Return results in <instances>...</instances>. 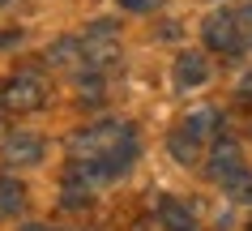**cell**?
Returning a JSON list of instances; mask_svg holds the SVG:
<instances>
[{"label":"cell","instance_id":"obj_1","mask_svg":"<svg viewBox=\"0 0 252 231\" xmlns=\"http://www.w3.org/2000/svg\"><path fill=\"white\" fill-rule=\"evenodd\" d=\"M201 34H205V43H210L214 52H226V56L239 52V47L252 39L244 9H239V13H231V9H222V13H210V17H205V26H201Z\"/></svg>","mask_w":252,"mask_h":231},{"label":"cell","instance_id":"obj_2","mask_svg":"<svg viewBox=\"0 0 252 231\" xmlns=\"http://www.w3.org/2000/svg\"><path fill=\"white\" fill-rule=\"evenodd\" d=\"M0 103H4V111H39L43 103H47V82H43L39 73L22 68V73H13V77L4 82Z\"/></svg>","mask_w":252,"mask_h":231},{"label":"cell","instance_id":"obj_3","mask_svg":"<svg viewBox=\"0 0 252 231\" xmlns=\"http://www.w3.org/2000/svg\"><path fill=\"white\" fill-rule=\"evenodd\" d=\"M81 56H86V65H94V68L111 65V60L120 56L116 26H111V22H94V26L81 34Z\"/></svg>","mask_w":252,"mask_h":231},{"label":"cell","instance_id":"obj_4","mask_svg":"<svg viewBox=\"0 0 252 231\" xmlns=\"http://www.w3.org/2000/svg\"><path fill=\"white\" fill-rule=\"evenodd\" d=\"M210 82V60L201 52H184L180 60H175V86L180 90H197V86Z\"/></svg>","mask_w":252,"mask_h":231},{"label":"cell","instance_id":"obj_5","mask_svg":"<svg viewBox=\"0 0 252 231\" xmlns=\"http://www.w3.org/2000/svg\"><path fill=\"white\" fill-rule=\"evenodd\" d=\"M4 159H9L13 167L39 163V159H43V141L34 133H9V137H4Z\"/></svg>","mask_w":252,"mask_h":231},{"label":"cell","instance_id":"obj_6","mask_svg":"<svg viewBox=\"0 0 252 231\" xmlns=\"http://www.w3.org/2000/svg\"><path fill=\"white\" fill-rule=\"evenodd\" d=\"M47 60L60 65V68H81V65H86V56H81V39H60V43H52V47H47Z\"/></svg>","mask_w":252,"mask_h":231},{"label":"cell","instance_id":"obj_7","mask_svg":"<svg viewBox=\"0 0 252 231\" xmlns=\"http://www.w3.org/2000/svg\"><path fill=\"white\" fill-rule=\"evenodd\" d=\"M158 214H162V223H167L171 231H192V227H197L192 210H188V205H180V201H162Z\"/></svg>","mask_w":252,"mask_h":231},{"label":"cell","instance_id":"obj_8","mask_svg":"<svg viewBox=\"0 0 252 231\" xmlns=\"http://www.w3.org/2000/svg\"><path fill=\"white\" fill-rule=\"evenodd\" d=\"M214 124H218V111H214V107H197V111H188L184 133L201 141V137H210V133H214Z\"/></svg>","mask_w":252,"mask_h":231},{"label":"cell","instance_id":"obj_9","mask_svg":"<svg viewBox=\"0 0 252 231\" xmlns=\"http://www.w3.org/2000/svg\"><path fill=\"white\" fill-rule=\"evenodd\" d=\"M22 201H26V197H22V184L4 176V180H0V214H17Z\"/></svg>","mask_w":252,"mask_h":231},{"label":"cell","instance_id":"obj_10","mask_svg":"<svg viewBox=\"0 0 252 231\" xmlns=\"http://www.w3.org/2000/svg\"><path fill=\"white\" fill-rule=\"evenodd\" d=\"M171 154L180 159V163H192V159H197V137L175 133V137H171Z\"/></svg>","mask_w":252,"mask_h":231},{"label":"cell","instance_id":"obj_11","mask_svg":"<svg viewBox=\"0 0 252 231\" xmlns=\"http://www.w3.org/2000/svg\"><path fill=\"white\" fill-rule=\"evenodd\" d=\"M239 95H252V68H248V77L239 82Z\"/></svg>","mask_w":252,"mask_h":231},{"label":"cell","instance_id":"obj_12","mask_svg":"<svg viewBox=\"0 0 252 231\" xmlns=\"http://www.w3.org/2000/svg\"><path fill=\"white\" fill-rule=\"evenodd\" d=\"M124 4H128V9H150L146 0H124Z\"/></svg>","mask_w":252,"mask_h":231},{"label":"cell","instance_id":"obj_13","mask_svg":"<svg viewBox=\"0 0 252 231\" xmlns=\"http://www.w3.org/2000/svg\"><path fill=\"white\" fill-rule=\"evenodd\" d=\"M22 231H52V227H39V223H34V227H22Z\"/></svg>","mask_w":252,"mask_h":231},{"label":"cell","instance_id":"obj_14","mask_svg":"<svg viewBox=\"0 0 252 231\" xmlns=\"http://www.w3.org/2000/svg\"><path fill=\"white\" fill-rule=\"evenodd\" d=\"M9 39H13V34H0V47H4V43H9Z\"/></svg>","mask_w":252,"mask_h":231},{"label":"cell","instance_id":"obj_15","mask_svg":"<svg viewBox=\"0 0 252 231\" xmlns=\"http://www.w3.org/2000/svg\"><path fill=\"white\" fill-rule=\"evenodd\" d=\"M0 4H9V0H0Z\"/></svg>","mask_w":252,"mask_h":231}]
</instances>
